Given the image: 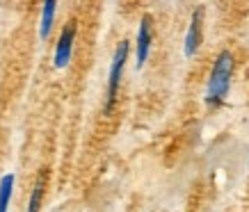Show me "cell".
<instances>
[{
  "mask_svg": "<svg viewBox=\"0 0 249 212\" xmlns=\"http://www.w3.org/2000/svg\"><path fill=\"white\" fill-rule=\"evenodd\" d=\"M233 53L231 50H219L215 62H213L211 76H208V84H206V105L208 107H219L229 96L231 89V78H233Z\"/></svg>",
  "mask_w": 249,
  "mask_h": 212,
  "instance_id": "6da1fadb",
  "label": "cell"
},
{
  "mask_svg": "<svg viewBox=\"0 0 249 212\" xmlns=\"http://www.w3.org/2000/svg\"><path fill=\"white\" fill-rule=\"evenodd\" d=\"M130 55V41H119L117 48H114L112 55V64H110V73H107V96H106V112H110L117 100V94H119V84L121 78H124V68H126V62H128Z\"/></svg>",
  "mask_w": 249,
  "mask_h": 212,
  "instance_id": "7a4b0ae2",
  "label": "cell"
},
{
  "mask_svg": "<svg viewBox=\"0 0 249 212\" xmlns=\"http://www.w3.org/2000/svg\"><path fill=\"white\" fill-rule=\"evenodd\" d=\"M76 34H78V23L76 18L62 28L60 32V39L55 44V53H53V66L55 68H67L71 57H73V44H76Z\"/></svg>",
  "mask_w": 249,
  "mask_h": 212,
  "instance_id": "3957f363",
  "label": "cell"
},
{
  "mask_svg": "<svg viewBox=\"0 0 249 212\" xmlns=\"http://www.w3.org/2000/svg\"><path fill=\"white\" fill-rule=\"evenodd\" d=\"M153 46V16L144 14L142 21H140V28H137V44H135V66L142 68L149 60V53H151Z\"/></svg>",
  "mask_w": 249,
  "mask_h": 212,
  "instance_id": "277c9868",
  "label": "cell"
},
{
  "mask_svg": "<svg viewBox=\"0 0 249 212\" xmlns=\"http://www.w3.org/2000/svg\"><path fill=\"white\" fill-rule=\"evenodd\" d=\"M201 28H204V7H196L192 18H190L185 39H183V55H185V57H195V55L199 53V46H201Z\"/></svg>",
  "mask_w": 249,
  "mask_h": 212,
  "instance_id": "5b68a950",
  "label": "cell"
},
{
  "mask_svg": "<svg viewBox=\"0 0 249 212\" xmlns=\"http://www.w3.org/2000/svg\"><path fill=\"white\" fill-rule=\"evenodd\" d=\"M55 14H57V0H44L41 5V21H39V39L46 41L51 30H53Z\"/></svg>",
  "mask_w": 249,
  "mask_h": 212,
  "instance_id": "8992f818",
  "label": "cell"
},
{
  "mask_svg": "<svg viewBox=\"0 0 249 212\" xmlns=\"http://www.w3.org/2000/svg\"><path fill=\"white\" fill-rule=\"evenodd\" d=\"M44 192H46V171H39L35 187H32V194L28 198V212H39L41 201H44Z\"/></svg>",
  "mask_w": 249,
  "mask_h": 212,
  "instance_id": "52a82bcc",
  "label": "cell"
},
{
  "mask_svg": "<svg viewBox=\"0 0 249 212\" xmlns=\"http://www.w3.org/2000/svg\"><path fill=\"white\" fill-rule=\"evenodd\" d=\"M14 182H16L14 174H5L0 178V212H9V201H12V194H14Z\"/></svg>",
  "mask_w": 249,
  "mask_h": 212,
  "instance_id": "ba28073f",
  "label": "cell"
}]
</instances>
